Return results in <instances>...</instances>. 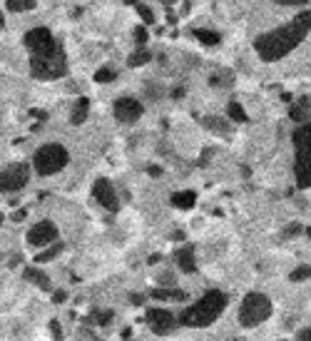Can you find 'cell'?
Segmentation results:
<instances>
[{
    "label": "cell",
    "instance_id": "obj_1",
    "mask_svg": "<svg viewBox=\"0 0 311 341\" xmlns=\"http://www.w3.org/2000/svg\"><path fill=\"white\" fill-rule=\"evenodd\" d=\"M309 30H311V10H304L294 20H289L286 25L271 30V32L259 35L256 40H254V50L259 53L261 60L274 62V60L284 57L286 53H291L304 40V37H306Z\"/></svg>",
    "mask_w": 311,
    "mask_h": 341
},
{
    "label": "cell",
    "instance_id": "obj_2",
    "mask_svg": "<svg viewBox=\"0 0 311 341\" xmlns=\"http://www.w3.org/2000/svg\"><path fill=\"white\" fill-rule=\"evenodd\" d=\"M226 307V296L219 289H209L202 299H197L189 309L182 312V324L184 326H209L219 319V314Z\"/></svg>",
    "mask_w": 311,
    "mask_h": 341
},
{
    "label": "cell",
    "instance_id": "obj_3",
    "mask_svg": "<svg viewBox=\"0 0 311 341\" xmlns=\"http://www.w3.org/2000/svg\"><path fill=\"white\" fill-rule=\"evenodd\" d=\"M294 147H296V184L301 189L311 187V122L301 125L294 132Z\"/></svg>",
    "mask_w": 311,
    "mask_h": 341
},
{
    "label": "cell",
    "instance_id": "obj_4",
    "mask_svg": "<svg viewBox=\"0 0 311 341\" xmlns=\"http://www.w3.org/2000/svg\"><path fill=\"white\" fill-rule=\"evenodd\" d=\"M271 314V301L266 294H259V291H249L239 307V324L244 329H254L259 324H264Z\"/></svg>",
    "mask_w": 311,
    "mask_h": 341
},
{
    "label": "cell",
    "instance_id": "obj_5",
    "mask_svg": "<svg viewBox=\"0 0 311 341\" xmlns=\"http://www.w3.org/2000/svg\"><path fill=\"white\" fill-rule=\"evenodd\" d=\"M67 160H70V157H67V149H65L62 144L50 142V144H43V147L35 152L32 165H35L37 174H55V172H60V170L67 165Z\"/></svg>",
    "mask_w": 311,
    "mask_h": 341
},
{
    "label": "cell",
    "instance_id": "obj_6",
    "mask_svg": "<svg viewBox=\"0 0 311 341\" xmlns=\"http://www.w3.org/2000/svg\"><path fill=\"white\" fill-rule=\"evenodd\" d=\"M65 72H67V65H65L62 50L53 55H32L30 60V75L37 80H55V78H62Z\"/></svg>",
    "mask_w": 311,
    "mask_h": 341
},
{
    "label": "cell",
    "instance_id": "obj_7",
    "mask_svg": "<svg viewBox=\"0 0 311 341\" xmlns=\"http://www.w3.org/2000/svg\"><path fill=\"white\" fill-rule=\"evenodd\" d=\"M23 40H25V48L32 55H53V53L60 50L57 43H55V37H53V32L48 28H32V30H28Z\"/></svg>",
    "mask_w": 311,
    "mask_h": 341
},
{
    "label": "cell",
    "instance_id": "obj_8",
    "mask_svg": "<svg viewBox=\"0 0 311 341\" xmlns=\"http://www.w3.org/2000/svg\"><path fill=\"white\" fill-rule=\"evenodd\" d=\"M28 244L30 247H50V244H55L57 242V227L50 222V219H45V222H37L32 229L28 232Z\"/></svg>",
    "mask_w": 311,
    "mask_h": 341
},
{
    "label": "cell",
    "instance_id": "obj_9",
    "mask_svg": "<svg viewBox=\"0 0 311 341\" xmlns=\"http://www.w3.org/2000/svg\"><path fill=\"white\" fill-rule=\"evenodd\" d=\"M142 102L135 100V97H120L117 102H114V120L122 122V125H132L142 117Z\"/></svg>",
    "mask_w": 311,
    "mask_h": 341
},
{
    "label": "cell",
    "instance_id": "obj_10",
    "mask_svg": "<svg viewBox=\"0 0 311 341\" xmlns=\"http://www.w3.org/2000/svg\"><path fill=\"white\" fill-rule=\"evenodd\" d=\"M30 177V167L25 162H18V165H10L3 170V192L10 195V192H18V189L25 187Z\"/></svg>",
    "mask_w": 311,
    "mask_h": 341
},
{
    "label": "cell",
    "instance_id": "obj_11",
    "mask_svg": "<svg viewBox=\"0 0 311 341\" xmlns=\"http://www.w3.org/2000/svg\"><path fill=\"white\" fill-rule=\"evenodd\" d=\"M92 197H95L105 209H110V212H117V209H120V199H117V195H114V187H112L110 179H105V177H100V179L95 182Z\"/></svg>",
    "mask_w": 311,
    "mask_h": 341
},
{
    "label": "cell",
    "instance_id": "obj_12",
    "mask_svg": "<svg viewBox=\"0 0 311 341\" xmlns=\"http://www.w3.org/2000/svg\"><path fill=\"white\" fill-rule=\"evenodd\" d=\"M147 324H149V329L154 334H160V336L174 331V326H177L174 314H170L167 309H149L147 312Z\"/></svg>",
    "mask_w": 311,
    "mask_h": 341
},
{
    "label": "cell",
    "instance_id": "obj_13",
    "mask_svg": "<svg viewBox=\"0 0 311 341\" xmlns=\"http://www.w3.org/2000/svg\"><path fill=\"white\" fill-rule=\"evenodd\" d=\"M174 259H177V267H179L184 274H194V269H197V261H194V249H192V247H182V249L174 254Z\"/></svg>",
    "mask_w": 311,
    "mask_h": 341
},
{
    "label": "cell",
    "instance_id": "obj_14",
    "mask_svg": "<svg viewBox=\"0 0 311 341\" xmlns=\"http://www.w3.org/2000/svg\"><path fill=\"white\" fill-rule=\"evenodd\" d=\"M289 115H291V120H296V122H306L309 115H311V100H309V97H299L296 102H291Z\"/></svg>",
    "mask_w": 311,
    "mask_h": 341
},
{
    "label": "cell",
    "instance_id": "obj_15",
    "mask_svg": "<svg viewBox=\"0 0 311 341\" xmlns=\"http://www.w3.org/2000/svg\"><path fill=\"white\" fill-rule=\"evenodd\" d=\"M170 202L177 207V209H192L197 204V192H192V189H184V192H174L170 197Z\"/></svg>",
    "mask_w": 311,
    "mask_h": 341
},
{
    "label": "cell",
    "instance_id": "obj_16",
    "mask_svg": "<svg viewBox=\"0 0 311 341\" xmlns=\"http://www.w3.org/2000/svg\"><path fill=\"white\" fill-rule=\"evenodd\" d=\"M152 299H160V301H184L187 299V294L184 291H179V289H174V286H165V289H154L152 294H149Z\"/></svg>",
    "mask_w": 311,
    "mask_h": 341
},
{
    "label": "cell",
    "instance_id": "obj_17",
    "mask_svg": "<svg viewBox=\"0 0 311 341\" xmlns=\"http://www.w3.org/2000/svg\"><path fill=\"white\" fill-rule=\"evenodd\" d=\"M87 110H90V100H87V97H80V100L75 102L72 115H70L72 125H83V122L87 120Z\"/></svg>",
    "mask_w": 311,
    "mask_h": 341
},
{
    "label": "cell",
    "instance_id": "obj_18",
    "mask_svg": "<svg viewBox=\"0 0 311 341\" xmlns=\"http://www.w3.org/2000/svg\"><path fill=\"white\" fill-rule=\"evenodd\" d=\"M25 282L35 284L37 289H43V291H50V279H48L43 272L32 269V267H28V269H25Z\"/></svg>",
    "mask_w": 311,
    "mask_h": 341
},
{
    "label": "cell",
    "instance_id": "obj_19",
    "mask_svg": "<svg viewBox=\"0 0 311 341\" xmlns=\"http://www.w3.org/2000/svg\"><path fill=\"white\" fill-rule=\"evenodd\" d=\"M202 125L217 135H229V120H222V117H204Z\"/></svg>",
    "mask_w": 311,
    "mask_h": 341
},
{
    "label": "cell",
    "instance_id": "obj_20",
    "mask_svg": "<svg viewBox=\"0 0 311 341\" xmlns=\"http://www.w3.org/2000/svg\"><path fill=\"white\" fill-rule=\"evenodd\" d=\"M226 117L234 120V122H247V112H244V107H242L237 100H231V102L226 105Z\"/></svg>",
    "mask_w": 311,
    "mask_h": 341
},
{
    "label": "cell",
    "instance_id": "obj_21",
    "mask_svg": "<svg viewBox=\"0 0 311 341\" xmlns=\"http://www.w3.org/2000/svg\"><path fill=\"white\" fill-rule=\"evenodd\" d=\"M147 60H152V53H149L147 48H137V50L127 57V65H130V67H140V65H144Z\"/></svg>",
    "mask_w": 311,
    "mask_h": 341
},
{
    "label": "cell",
    "instance_id": "obj_22",
    "mask_svg": "<svg viewBox=\"0 0 311 341\" xmlns=\"http://www.w3.org/2000/svg\"><path fill=\"white\" fill-rule=\"evenodd\" d=\"M5 8L10 13H23V10H32L35 0H5Z\"/></svg>",
    "mask_w": 311,
    "mask_h": 341
},
{
    "label": "cell",
    "instance_id": "obj_23",
    "mask_svg": "<svg viewBox=\"0 0 311 341\" xmlns=\"http://www.w3.org/2000/svg\"><path fill=\"white\" fill-rule=\"evenodd\" d=\"M60 252H62V244H60V242H55L53 247H48L45 252H40V254H37V259H35V261H40V264H48V261H53V259H55V256H57Z\"/></svg>",
    "mask_w": 311,
    "mask_h": 341
},
{
    "label": "cell",
    "instance_id": "obj_24",
    "mask_svg": "<svg viewBox=\"0 0 311 341\" xmlns=\"http://www.w3.org/2000/svg\"><path fill=\"white\" fill-rule=\"evenodd\" d=\"M194 37H199V43L204 45H217L219 43V35L212 30H194Z\"/></svg>",
    "mask_w": 311,
    "mask_h": 341
},
{
    "label": "cell",
    "instance_id": "obj_25",
    "mask_svg": "<svg viewBox=\"0 0 311 341\" xmlns=\"http://www.w3.org/2000/svg\"><path fill=\"white\" fill-rule=\"evenodd\" d=\"M114 75H117V72H114L112 67H100V70L95 72V83H100V85L112 83V80H114Z\"/></svg>",
    "mask_w": 311,
    "mask_h": 341
},
{
    "label": "cell",
    "instance_id": "obj_26",
    "mask_svg": "<svg viewBox=\"0 0 311 341\" xmlns=\"http://www.w3.org/2000/svg\"><path fill=\"white\" fill-rule=\"evenodd\" d=\"M289 279H291V282H306V279H311V267H309V264H304V267H296V269L289 274Z\"/></svg>",
    "mask_w": 311,
    "mask_h": 341
},
{
    "label": "cell",
    "instance_id": "obj_27",
    "mask_svg": "<svg viewBox=\"0 0 311 341\" xmlns=\"http://www.w3.org/2000/svg\"><path fill=\"white\" fill-rule=\"evenodd\" d=\"M90 316H92V321H95V324H100V326H107V324L114 319V314H112V312H92Z\"/></svg>",
    "mask_w": 311,
    "mask_h": 341
},
{
    "label": "cell",
    "instance_id": "obj_28",
    "mask_svg": "<svg viewBox=\"0 0 311 341\" xmlns=\"http://www.w3.org/2000/svg\"><path fill=\"white\" fill-rule=\"evenodd\" d=\"M137 13H140V18H142L147 25H152V23H154V13H152V8H147V5L137 3Z\"/></svg>",
    "mask_w": 311,
    "mask_h": 341
},
{
    "label": "cell",
    "instance_id": "obj_29",
    "mask_svg": "<svg viewBox=\"0 0 311 341\" xmlns=\"http://www.w3.org/2000/svg\"><path fill=\"white\" fill-rule=\"evenodd\" d=\"M147 37H149V35H147V30H144V28H135V40H137V45H140V48H144Z\"/></svg>",
    "mask_w": 311,
    "mask_h": 341
},
{
    "label": "cell",
    "instance_id": "obj_30",
    "mask_svg": "<svg viewBox=\"0 0 311 341\" xmlns=\"http://www.w3.org/2000/svg\"><path fill=\"white\" fill-rule=\"evenodd\" d=\"M144 92H147V95H149V97H152L154 102H157V100L162 97V90H160V87H154V85H152V87L147 85V87H144Z\"/></svg>",
    "mask_w": 311,
    "mask_h": 341
},
{
    "label": "cell",
    "instance_id": "obj_31",
    "mask_svg": "<svg viewBox=\"0 0 311 341\" xmlns=\"http://www.w3.org/2000/svg\"><path fill=\"white\" fill-rule=\"evenodd\" d=\"M160 284H162V286H174V277H172V274H162V277H160Z\"/></svg>",
    "mask_w": 311,
    "mask_h": 341
},
{
    "label": "cell",
    "instance_id": "obj_32",
    "mask_svg": "<svg viewBox=\"0 0 311 341\" xmlns=\"http://www.w3.org/2000/svg\"><path fill=\"white\" fill-rule=\"evenodd\" d=\"M299 232H301V227H299V224H291V227H286V229H284L286 237H294V234H299Z\"/></svg>",
    "mask_w": 311,
    "mask_h": 341
},
{
    "label": "cell",
    "instance_id": "obj_33",
    "mask_svg": "<svg viewBox=\"0 0 311 341\" xmlns=\"http://www.w3.org/2000/svg\"><path fill=\"white\" fill-rule=\"evenodd\" d=\"M50 331H53L55 339H62V331H60V324L57 321H50Z\"/></svg>",
    "mask_w": 311,
    "mask_h": 341
},
{
    "label": "cell",
    "instance_id": "obj_34",
    "mask_svg": "<svg viewBox=\"0 0 311 341\" xmlns=\"http://www.w3.org/2000/svg\"><path fill=\"white\" fill-rule=\"evenodd\" d=\"M296 339H304V341H311V326H306V329H301V331L296 334Z\"/></svg>",
    "mask_w": 311,
    "mask_h": 341
},
{
    "label": "cell",
    "instance_id": "obj_35",
    "mask_svg": "<svg viewBox=\"0 0 311 341\" xmlns=\"http://www.w3.org/2000/svg\"><path fill=\"white\" fill-rule=\"evenodd\" d=\"M30 117H37V120H45V117H48V112H43V110H30Z\"/></svg>",
    "mask_w": 311,
    "mask_h": 341
},
{
    "label": "cell",
    "instance_id": "obj_36",
    "mask_svg": "<svg viewBox=\"0 0 311 341\" xmlns=\"http://www.w3.org/2000/svg\"><path fill=\"white\" fill-rule=\"evenodd\" d=\"M277 3H282V5H301V3H306V0H277Z\"/></svg>",
    "mask_w": 311,
    "mask_h": 341
},
{
    "label": "cell",
    "instance_id": "obj_37",
    "mask_svg": "<svg viewBox=\"0 0 311 341\" xmlns=\"http://www.w3.org/2000/svg\"><path fill=\"white\" fill-rule=\"evenodd\" d=\"M10 219H13V222H23V219H25V209H20V212H15V214H13Z\"/></svg>",
    "mask_w": 311,
    "mask_h": 341
},
{
    "label": "cell",
    "instance_id": "obj_38",
    "mask_svg": "<svg viewBox=\"0 0 311 341\" xmlns=\"http://www.w3.org/2000/svg\"><path fill=\"white\" fill-rule=\"evenodd\" d=\"M55 304H62V301H65V291H55Z\"/></svg>",
    "mask_w": 311,
    "mask_h": 341
},
{
    "label": "cell",
    "instance_id": "obj_39",
    "mask_svg": "<svg viewBox=\"0 0 311 341\" xmlns=\"http://www.w3.org/2000/svg\"><path fill=\"white\" fill-rule=\"evenodd\" d=\"M147 172H149L152 177H160V174H162V170H160V167H149Z\"/></svg>",
    "mask_w": 311,
    "mask_h": 341
},
{
    "label": "cell",
    "instance_id": "obj_40",
    "mask_svg": "<svg viewBox=\"0 0 311 341\" xmlns=\"http://www.w3.org/2000/svg\"><path fill=\"white\" fill-rule=\"evenodd\" d=\"M167 23L174 25V23H177V15H174V13H167Z\"/></svg>",
    "mask_w": 311,
    "mask_h": 341
},
{
    "label": "cell",
    "instance_id": "obj_41",
    "mask_svg": "<svg viewBox=\"0 0 311 341\" xmlns=\"http://www.w3.org/2000/svg\"><path fill=\"white\" fill-rule=\"evenodd\" d=\"M160 259H162V256H160V254H152V256H149V264H157V261H160Z\"/></svg>",
    "mask_w": 311,
    "mask_h": 341
},
{
    "label": "cell",
    "instance_id": "obj_42",
    "mask_svg": "<svg viewBox=\"0 0 311 341\" xmlns=\"http://www.w3.org/2000/svg\"><path fill=\"white\" fill-rule=\"evenodd\" d=\"M132 304H142V296L140 294H132Z\"/></svg>",
    "mask_w": 311,
    "mask_h": 341
},
{
    "label": "cell",
    "instance_id": "obj_43",
    "mask_svg": "<svg viewBox=\"0 0 311 341\" xmlns=\"http://www.w3.org/2000/svg\"><path fill=\"white\" fill-rule=\"evenodd\" d=\"M182 95H184V90H182V87H177V90L172 92V97H182Z\"/></svg>",
    "mask_w": 311,
    "mask_h": 341
},
{
    "label": "cell",
    "instance_id": "obj_44",
    "mask_svg": "<svg viewBox=\"0 0 311 341\" xmlns=\"http://www.w3.org/2000/svg\"><path fill=\"white\" fill-rule=\"evenodd\" d=\"M122 3H127V5H135V3H140V0H122Z\"/></svg>",
    "mask_w": 311,
    "mask_h": 341
},
{
    "label": "cell",
    "instance_id": "obj_45",
    "mask_svg": "<svg viewBox=\"0 0 311 341\" xmlns=\"http://www.w3.org/2000/svg\"><path fill=\"white\" fill-rule=\"evenodd\" d=\"M162 3H165V5H172V3H177V0H162Z\"/></svg>",
    "mask_w": 311,
    "mask_h": 341
},
{
    "label": "cell",
    "instance_id": "obj_46",
    "mask_svg": "<svg viewBox=\"0 0 311 341\" xmlns=\"http://www.w3.org/2000/svg\"><path fill=\"white\" fill-rule=\"evenodd\" d=\"M306 237H309V239H311V227H309V229H306Z\"/></svg>",
    "mask_w": 311,
    "mask_h": 341
}]
</instances>
